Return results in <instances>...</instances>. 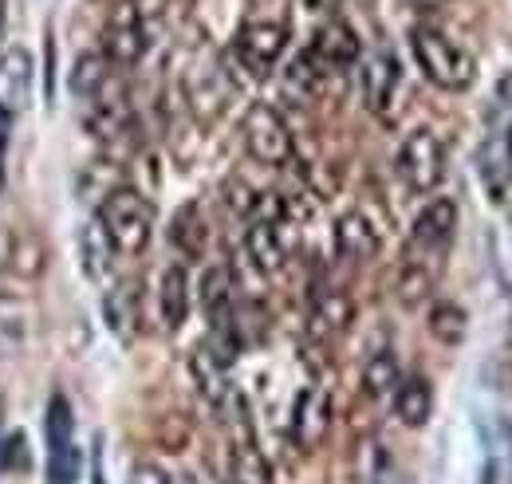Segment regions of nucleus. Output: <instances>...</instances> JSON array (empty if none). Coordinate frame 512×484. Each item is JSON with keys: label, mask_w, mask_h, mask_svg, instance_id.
<instances>
[{"label": "nucleus", "mask_w": 512, "mask_h": 484, "mask_svg": "<svg viewBox=\"0 0 512 484\" xmlns=\"http://www.w3.org/2000/svg\"><path fill=\"white\" fill-rule=\"evenodd\" d=\"M158 315H162V327L166 331H178L190 315V276L182 264H170L162 272V284H158Z\"/></svg>", "instance_id": "6ab92c4d"}, {"label": "nucleus", "mask_w": 512, "mask_h": 484, "mask_svg": "<svg viewBox=\"0 0 512 484\" xmlns=\"http://www.w3.org/2000/svg\"><path fill=\"white\" fill-rule=\"evenodd\" d=\"M130 484H174V481H170V473H166V469H158V465L142 461V465H134V469H130Z\"/></svg>", "instance_id": "72a5a7b5"}, {"label": "nucleus", "mask_w": 512, "mask_h": 484, "mask_svg": "<svg viewBox=\"0 0 512 484\" xmlns=\"http://www.w3.org/2000/svg\"><path fill=\"white\" fill-rule=\"evenodd\" d=\"M430 288H434V268L426 260L406 256L402 276H398V300L406 303V307H418V303L430 296Z\"/></svg>", "instance_id": "c85d7f7f"}, {"label": "nucleus", "mask_w": 512, "mask_h": 484, "mask_svg": "<svg viewBox=\"0 0 512 484\" xmlns=\"http://www.w3.org/2000/svg\"><path fill=\"white\" fill-rule=\"evenodd\" d=\"M0 469L8 473H28L32 469V453H28V437L24 433H8L0 445Z\"/></svg>", "instance_id": "7c9ffc66"}, {"label": "nucleus", "mask_w": 512, "mask_h": 484, "mask_svg": "<svg viewBox=\"0 0 512 484\" xmlns=\"http://www.w3.org/2000/svg\"><path fill=\"white\" fill-rule=\"evenodd\" d=\"M398 359L390 355V351H375L367 366H363V390L371 394V398H386V394H394V386H398Z\"/></svg>", "instance_id": "cd10ccee"}, {"label": "nucleus", "mask_w": 512, "mask_h": 484, "mask_svg": "<svg viewBox=\"0 0 512 484\" xmlns=\"http://www.w3.org/2000/svg\"><path fill=\"white\" fill-rule=\"evenodd\" d=\"M363 484H398V477H394V461L386 457V449L383 445H367L363 449Z\"/></svg>", "instance_id": "c756f323"}, {"label": "nucleus", "mask_w": 512, "mask_h": 484, "mask_svg": "<svg viewBox=\"0 0 512 484\" xmlns=\"http://www.w3.org/2000/svg\"><path fill=\"white\" fill-rule=\"evenodd\" d=\"M398 79H402V67L394 52H375L371 60L363 63V99H367V111L386 115L390 111V99L398 91Z\"/></svg>", "instance_id": "f3484780"}, {"label": "nucleus", "mask_w": 512, "mask_h": 484, "mask_svg": "<svg viewBox=\"0 0 512 484\" xmlns=\"http://www.w3.org/2000/svg\"><path fill=\"white\" fill-rule=\"evenodd\" d=\"M0 268L16 280H40L48 268V244L32 225H0Z\"/></svg>", "instance_id": "0eeeda50"}, {"label": "nucleus", "mask_w": 512, "mask_h": 484, "mask_svg": "<svg viewBox=\"0 0 512 484\" xmlns=\"http://www.w3.org/2000/svg\"><path fill=\"white\" fill-rule=\"evenodd\" d=\"M130 319H134V307H130V288H111V296H107V323H111L119 335H127Z\"/></svg>", "instance_id": "2f4dec72"}, {"label": "nucleus", "mask_w": 512, "mask_h": 484, "mask_svg": "<svg viewBox=\"0 0 512 484\" xmlns=\"http://www.w3.org/2000/svg\"><path fill=\"white\" fill-rule=\"evenodd\" d=\"M245 252L264 276H276L288 264V244L280 237V221L276 217H253L245 229Z\"/></svg>", "instance_id": "dca6fc26"}, {"label": "nucleus", "mask_w": 512, "mask_h": 484, "mask_svg": "<svg viewBox=\"0 0 512 484\" xmlns=\"http://www.w3.org/2000/svg\"><path fill=\"white\" fill-rule=\"evenodd\" d=\"M91 477H95V484H107L103 481V457H99V449H95V473Z\"/></svg>", "instance_id": "c9c22d12"}, {"label": "nucleus", "mask_w": 512, "mask_h": 484, "mask_svg": "<svg viewBox=\"0 0 512 484\" xmlns=\"http://www.w3.org/2000/svg\"><path fill=\"white\" fill-rule=\"evenodd\" d=\"M229 363L233 359H225L213 343H201L197 351H193L190 359V374L193 382H197V390H201V398L209 402V406H225L229 398H233V382H229Z\"/></svg>", "instance_id": "f8f14e48"}, {"label": "nucleus", "mask_w": 512, "mask_h": 484, "mask_svg": "<svg viewBox=\"0 0 512 484\" xmlns=\"http://www.w3.org/2000/svg\"><path fill=\"white\" fill-rule=\"evenodd\" d=\"M241 138H245V150L253 154L260 166H288L292 154H296V142H292V130L284 115L268 103H253L241 119Z\"/></svg>", "instance_id": "20e7f679"}, {"label": "nucleus", "mask_w": 512, "mask_h": 484, "mask_svg": "<svg viewBox=\"0 0 512 484\" xmlns=\"http://www.w3.org/2000/svg\"><path fill=\"white\" fill-rule=\"evenodd\" d=\"M335 422V406H331V394L323 386H308L300 398H296V414H292V441L300 449H320L331 433Z\"/></svg>", "instance_id": "9d476101"}, {"label": "nucleus", "mask_w": 512, "mask_h": 484, "mask_svg": "<svg viewBox=\"0 0 512 484\" xmlns=\"http://www.w3.org/2000/svg\"><path fill=\"white\" fill-rule=\"evenodd\" d=\"M229 205H233L237 213H245V217H249L256 205H260V197H256L245 182H229Z\"/></svg>", "instance_id": "473e14b6"}, {"label": "nucleus", "mask_w": 512, "mask_h": 484, "mask_svg": "<svg viewBox=\"0 0 512 484\" xmlns=\"http://www.w3.org/2000/svg\"><path fill=\"white\" fill-rule=\"evenodd\" d=\"M394 170H398V178H402V185L410 193H434L438 185L446 182V170H449L446 142L430 126L410 130L402 138V146H398Z\"/></svg>", "instance_id": "7ed1b4c3"}, {"label": "nucleus", "mask_w": 512, "mask_h": 484, "mask_svg": "<svg viewBox=\"0 0 512 484\" xmlns=\"http://www.w3.org/2000/svg\"><path fill=\"white\" fill-rule=\"evenodd\" d=\"M0 36H4V0H0Z\"/></svg>", "instance_id": "4c0bfd02"}, {"label": "nucleus", "mask_w": 512, "mask_h": 484, "mask_svg": "<svg viewBox=\"0 0 512 484\" xmlns=\"http://www.w3.org/2000/svg\"><path fill=\"white\" fill-rule=\"evenodd\" d=\"M394 414L406 429H422L434 414V386L430 378L422 374H410V378H398L394 386Z\"/></svg>", "instance_id": "a211bd4d"}, {"label": "nucleus", "mask_w": 512, "mask_h": 484, "mask_svg": "<svg viewBox=\"0 0 512 484\" xmlns=\"http://www.w3.org/2000/svg\"><path fill=\"white\" fill-rule=\"evenodd\" d=\"M359 56H363V44H359L355 28H351V24H343V20L323 24L320 32H316V40H312V48H308V60L316 63L320 71L351 67Z\"/></svg>", "instance_id": "9b49d317"}, {"label": "nucleus", "mask_w": 512, "mask_h": 484, "mask_svg": "<svg viewBox=\"0 0 512 484\" xmlns=\"http://www.w3.org/2000/svg\"><path fill=\"white\" fill-rule=\"evenodd\" d=\"M481 170H485V182L493 189V197L505 193V185L512 182V119L505 122V130H497L485 146V158H481Z\"/></svg>", "instance_id": "5701e85b"}, {"label": "nucleus", "mask_w": 512, "mask_h": 484, "mask_svg": "<svg viewBox=\"0 0 512 484\" xmlns=\"http://www.w3.org/2000/svg\"><path fill=\"white\" fill-rule=\"evenodd\" d=\"M304 4H308V8H312V12H327V8H335V4H339V0H304Z\"/></svg>", "instance_id": "f704fd0d"}, {"label": "nucleus", "mask_w": 512, "mask_h": 484, "mask_svg": "<svg viewBox=\"0 0 512 484\" xmlns=\"http://www.w3.org/2000/svg\"><path fill=\"white\" fill-rule=\"evenodd\" d=\"M0 146H4V134H0ZM0 189H4V158H0Z\"/></svg>", "instance_id": "e433bc0d"}, {"label": "nucleus", "mask_w": 512, "mask_h": 484, "mask_svg": "<svg viewBox=\"0 0 512 484\" xmlns=\"http://www.w3.org/2000/svg\"><path fill=\"white\" fill-rule=\"evenodd\" d=\"M229 300H233V280H229V268L217 264V268H209L205 280H201V307H205L213 331L229 327Z\"/></svg>", "instance_id": "393cba45"}, {"label": "nucleus", "mask_w": 512, "mask_h": 484, "mask_svg": "<svg viewBox=\"0 0 512 484\" xmlns=\"http://www.w3.org/2000/svg\"><path fill=\"white\" fill-rule=\"evenodd\" d=\"M32 99V56L24 48H8L0 56V115L12 119Z\"/></svg>", "instance_id": "ddd939ff"}, {"label": "nucleus", "mask_w": 512, "mask_h": 484, "mask_svg": "<svg viewBox=\"0 0 512 484\" xmlns=\"http://www.w3.org/2000/svg\"><path fill=\"white\" fill-rule=\"evenodd\" d=\"M146 52V20L134 0H119L103 24V56L115 67H134Z\"/></svg>", "instance_id": "423d86ee"}, {"label": "nucleus", "mask_w": 512, "mask_h": 484, "mask_svg": "<svg viewBox=\"0 0 512 484\" xmlns=\"http://www.w3.org/2000/svg\"><path fill=\"white\" fill-rule=\"evenodd\" d=\"M170 241L174 248L186 256V260H197L205 256V244H209V229H205V217L197 205H182L174 213V225H170Z\"/></svg>", "instance_id": "b1692460"}, {"label": "nucleus", "mask_w": 512, "mask_h": 484, "mask_svg": "<svg viewBox=\"0 0 512 484\" xmlns=\"http://www.w3.org/2000/svg\"><path fill=\"white\" fill-rule=\"evenodd\" d=\"M107 67H111V60L103 52H83L71 67V91L79 99H99L107 87Z\"/></svg>", "instance_id": "bb28decb"}, {"label": "nucleus", "mask_w": 512, "mask_h": 484, "mask_svg": "<svg viewBox=\"0 0 512 484\" xmlns=\"http://www.w3.org/2000/svg\"><path fill=\"white\" fill-rule=\"evenodd\" d=\"M509 347H512V331H509Z\"/></svg>", "instance_id": "58836bf2"}, {"label": "nucleus", "mask_w": 512, "mask_h": 484, "mask_svg": "<svg viewBox=\"0 0 512 484\" xmlns=\"http://www.w3.org/2000/svg\"><path fill=\"white\" fill-rule=\"evenodd\" d=\"M99 225L107 229V237H111L119 256H142L150 237H154V205L138 189L119 185V189H111L103 197Z\"/></svg>", "instance_id": "f03ea898"}, {"label": "nucleus", "mask_w": 512, "mask_h": 484, "mask_svg": "<svg viewBox=\"0 0 512 484\" xmlns=\"http://www.w3.org/2000/svg\"><path fill=\"white\" fill-rule=\"evenodd\" d=\"M426 327H430V335H434L442 347H461V343H465V331H469V315H465V307H457V303L438 300L430 307Z\"/></svg>", "instance_id": "a878e982"}, {"label": "nucleus", "mask_w": 512, "mask_h": 484, "mask_svg": "<svg viewBox=\"0 0 512 484\" xmlns=\"http://www.w3.org/2000/svg\"><path fill=\"white\" fill-rule=\"evenodd\" d=\"M453 229H457V205L449 197L430 201L414 225H410V256L414 260H434L446 252V244L453 241Z\"/></svg>", "instance_id": "1a4fd4ad"}, {"label": "nucleus", "mask_w": 512, "mask_h": 484, "mask_svg": "<svg viewBox=\"0 0 512 484\" xmlns=\"http://www.w3.org/2000/svg\"><path fill=\"white\" fill-rule=\"evenodd\" d=\"M288 48V28L280 20H249L237 32V60L253 75H268Z\"/></svg>", "instance_id": "6e6552de"}, {"label": "nucleus", "mask_w": 512, "mask_h": 484, "mask_svg": "<svg viewBox=\"0 0 512 484\" xmlns=\"http://www.w3.org/2000/svg\"><path fill=\"white\" fill-rule=\"evenodd\" d=\"M44 437H48V484H75L83 457L75 445V414L64 394H52L44 414Z\"/></svg>", "instance_id": "39448f33"}, {"label": "nucleus", "mask_w": 512, "mask_h": 484, "mask_svg": "<svg viewBox=\"0 0 512 484\" xmlns=\"http://www.w3.org/2000/svg\"><path fill=\"white\" fill-rule=\"evenodd\" d=\"M115 244L107 237V229L95 221H87V229L79 233V260H83V272L95 280V284H107L111 280V268H115Z\"/></svg>", "instance_id": "aec40b11"}, {"label": "nucleus", "mask_w": 512, "mask_h": 484, "mask_svg": "<svg viewBox=\"0 0 512 484\" xmlns=\"http://www.w3.org/2000/svg\"><path fill=\"white\" fill-rule=\"evenodd\" d=\"M32 335V303L24 296L0 292V355H12Z\"/></svg>", "instance_id": "412c9836"}, {"label": "nucleus", "mask_w": 512, "mask_h": 484, "mask_svg": "<svg viewBox=\"0 0 512 484\" xmlns=\"http://www.w3.org/2000/svg\"><path fill=\"white\" fill-rule=\"evenodd\" d=\"M355 319V303L343 288H320L312 296V307H308V331L312 339H335L351 327Z\"/></svg>", "instance_id": "4468645a"}, {"label": "nucleus", "mask_w": 512, "mask_h": 484, "mask_svg": "<svg viewBox=\"0 0 512 484\" xmlns=\"http://www.w3.org/2000/svg\"><path fill=\"white\" fill-rule=\"evenodd\" d=\"M229 484H276L272 481V465H268V457L260 453V445L253 437L233 441V449H229Z\"/></svg>", "instance_id": "4be33fe9"}, {"label": "nucleus", "mask_w": 512, "mask_h": 484, "mask_svg": "<svg viewBox=\"0 0 512 484\" xmlns=\"http://www.w3.org/2000/svg\"><path fill=\"white\" fill-rule=\"evenodd\" d=\"M410 52H414L418 71L442 91H469L473 79H477L473 56L438 28H414L410 32Z\"/></svg>", "instance_id": "f257e3e1"}, {"label": "nucleus", "mask_w": 512, "mask_h": 484, "mask_svg": "<svg viewBox=\"0 0 512 484\" xmlns=\"http://www.w3.org/2000/svg\"><path fill=\"white\" fill-rule=\"evenodd\" d=\"M379 229L371 225V217L367 213H343L339 221H335V252L343 256V260H351V264H367V260H375L379 256Z\"/></svg>", "instance_id": "2eb2a0df"}]
</instances>
